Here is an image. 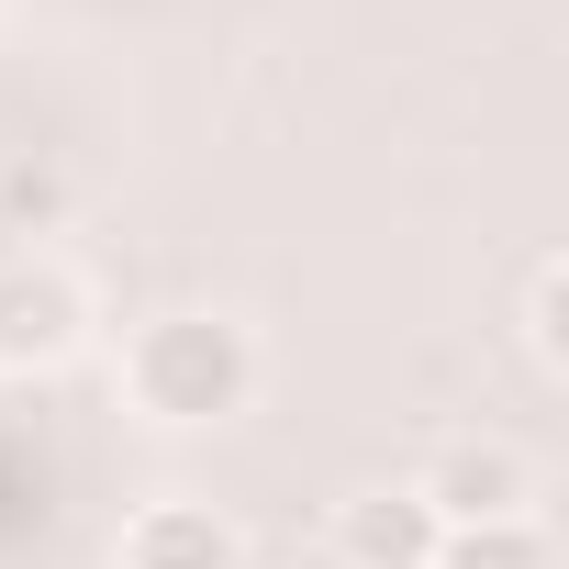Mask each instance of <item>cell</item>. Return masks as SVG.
I'll return each mask as SVG.
<instances>
[{"instance_id":"cell-1","label":"cell","mask_w":569,"mask_h":569,"mask_svg":"<svg viewBox=\"0 0 569 569\" xmlns=\"http://www.w3.org/2000/svg\"><path fill=\"white\" fill-rule=\"evenodd\" d=\"M246 391H257L246 325H223V313H168V325H146V347H134V402H146V413H168V425H223Z\"/></svg>"},{"instance_id":"cell-2","label":"cell","mask_w":569,"mask_h":569,"mask_svg":"<svg viewBox=\"0 0 569 569\" xmlns=\"http://www.w3.org/2000/svg\"><path fill=\"white\" fill-rule=\"evenodd\" d=\"M79 347V291L34 257H0V369H57Z\"/></svg>"},{"instance_id":"cell-3","label":"cell","mask_w":569,"mask_h":569,"mask_svg":"<svg viewBox=\"0 0 569 569\" xmlns=\"http://www.w3.org/2000/svg\"><path fill=\"white\" fill-rule=\"evenodd\" d=\"M425 513H436V525H513V513H525V458H502V447H447L436 480H425Z\"/></svg>"},{"instance_id":"cell-4","label":"cell","mask_w":569,"mask_h":569,"mask_svg":"<svg viewBox=\"0 0 569 569\" xmlns=\"http://www.w3.org/2000/svg\"><path fill=\"white\" fill-rule=\"evenodd\" d=\"M123 569H234V525L212 502H146L123 525Z\"/></svg>"},{"instance_id":"cell-5","label":"cell","mask_w":569,"mask_h":569,"mask_svg":"<svg viewBox=\"0 0 569 569\" xmlns=\"http://www.w3.org/2000/svg\"><path fill=\"white\" fill-rule=\"evenodd\" d=\"M436 513H425V491H358L347 502V558L358 569H436Z\"/></svg>"},{"instance_id":"cell-6","label":"cell","mask_w":569,"mask_h":569,"mask_svg":"<svg viewBox=\"0 0 569 569\" xmlns=\"http://www.w3.org/2000/svg\"><path fill=\"white\" fill-rule=\"evenodd\" d=\"M436 569H547V536L513 513V525H447L436 536Z\"/></svg>"},{"instance_id":"cell-7","label":"cell","mask_w":569,"mask_h":569,"mask_svg":"<svg viewBox=\"0 0 569 569\" xmlns=\"http://www.w3.org/2000/svg\"><path fill=\"white\" fill-rule=\"evenodd\" d=\"M57 212H68V179L57 168H0V223H12V234H34Z\"/></svg>"},{"instance_id":"cell-8","label":"cell","mask_w":569,"mask_h":569,"mask_svg":"<svg viewBox=\"0 0 569 569\" xmlns=\"http://www.w3.org/2000/svg\"><path fill=\"white\" fill-rule=\"evenodd\" d=\"M525 336H536V358L558 369V347H569V279H558V268H536V302H525Z\"/></svg>"}]
</instances>
